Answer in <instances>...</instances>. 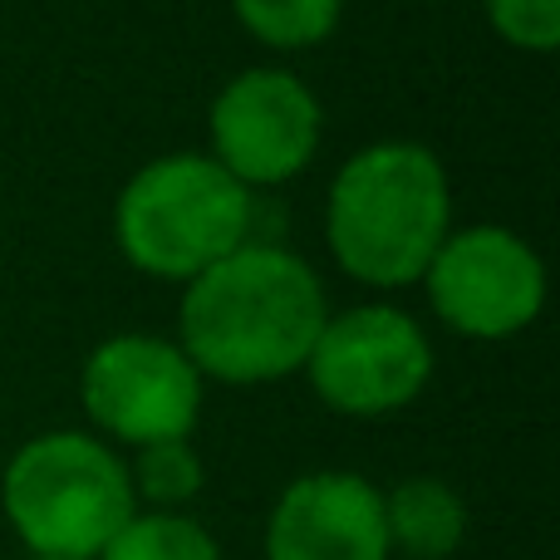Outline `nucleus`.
Wrapping results in <instances>:
<instances>
[{
    "label": "nucleus",
    "mask_w": 560,
    "mask_h": 560,
    "mask_svg": "<svg viewBox=\"0 0 560 560\" xmlns=\"http://www.w3.org/2000/svg\"><path fill=\"white\" fill-rule=\"evenodd\" d=\"M325 329V290L280 246H236L183 300V354L222 384H266L300 369Z\"/></svg>",
    "instance_id": "f257e3e1"
},
{
    "label": "nucleus",
    "mask_w": 560,
    "mask_h": 560,
    "mask_svg": "<svg viewBox=\"0 0 560 560\" xmlns=\"http://www.w3.org/2000/svg\"><path fill=\"white\" fill-rule=\"evenodd\" d=\"M447 177L428 148H364L329 187L335 261L364 285H408L447 242Z\"/></svg>",
    "instance_id": "f03ea898"
},
{
    "label": "nucleus",
    "mask_w": 560,
    "mask_h": 560,
    "mask_svg": "<svg viewBox=\"0 0 560 560\" xmlns=\"http://www.w3.org/2000/svg\"><path fill=\"white\" fill-rule=\"evenodd\" d=\"M5 516L35 556L94 560L133 522L128 467L84 433H49L25 443L5 467Z\"/></svg>",
    "instance_id": "7ed1b4c3"
},
{
    "label": "nucleus",
    "mask_w": 560,
    "mask_h": 560,
    "mask_svg": "<svg viewBox=\"0 0 560 560\" xmlns=\"http://www.w3.org/2000/svg\"><path fill=\"white\" fill-rule=\"evenodd\" d=\"M252 197L212 158H163L124 187L114 232L124 256L148 276L197 280L207 266L246 246Z\"/></svg>",
    "instance_id": "20e7f679"
},
{
    "label": "nucleus",
    "mask_w": 560,
    "mask_h": 560,
    "mask_svg": "<svg viewBox=\"0 0 560 560\" xmlns=\"http://www.w3.org/2000/svg\"><path fill=\"white\" fill-rule=\"evenodd\" d=\"M84 408L104 433L133 447L177 443L202 408V374L183 349L153 335H118L84 364Z\"/></svg>",
    "instance_id": "39448f33"
},
{
    "label": "nucleus",
    "mask_w": 560,
    "mask_h": 560,
    "mask_svg": "<svg viewBox=\"0 0 560 560\" xmlns=\"http://www.w3.org/2000/svg\"><path fill=\"white\" fill-rule=\"evenodd\" d=\"M310 384L339 413H388L418 398L433 374L428 339L404 310L364 305L339 319H325L305 359Z\"/></svg>",
    "instance_id": "423d86ee"
},
{
    "label": "nucleus",
    "mask_w": 560,
    "mask_h": 560,
    "mask_svg": "<svg viewBox=\"0 0 560 560\" xmlns=\"http://www.w3.org/2000/svg\"><path fill=\"white\" fill-rule=\"evenodd\" d=\"M433 310L472 339H506L541 315L546 271L522 236L502 226H472L438 246L428 261Z\"/></svg>",
    "instance_id": "0eeeda50"
},
{
    "label": "nucleus",
    "mask_w": 560,
    "mask_h": 560,
    "mask_svg": "<svg viewBox=\"0 0 560 560\" xmlns=\"http://www.w3.org/2000/svg\"><path fill=\"white\" fill-rule=\"evenodd\" d=\"M212 143L217 167L242 187L285 183L315 158L319 104L285 69H252L232 79L212 104Z\"/></svg>",
    "instance_id": "6e6552de"
},
{
    "label": "nucleus",
    "mask_w": 560,
    "mask_h": 560,
    "mask_svg": "<svg viewBox=\"0 0 560 560\" xmlns=\"http://www.w3.org/2000/svg\"><path fill=\"white\" fill-rule=\"evenodd\" d=\"M266 560H388L384 492L354 472L290 482L266 526Z\"/></svg>",
    "instance_id": "1a4fd4ad"
},
{
    "label": "nucleus",
    "mask_w": 560,
    "mask_h": 560,
    "mask_svg": "<svg viewBox=\"0 0 560 560\" xmlns=\"http://www.w3.org/2000/svg\"><path fill=\"white\" fill-rule=\"evenodd\" d=\"M388 551H404L413 560H447L467 536V506L438 477H408L384 497Z\"/></svg>",
    "instance_id": "9d476101"
},
{
    "label": "nucleus",
    "mask_w": 560,
    "mask_h": 560,
    "mask_svg": "<svg viewBox=\"0 0 560 560\" xmlns=\"http://www.w3.org/2000/svg\"><path fill=\"white\" fill-rule=\"evenodd\" d=\"M98 560H222V551H217L212 532L197 526L192 516L153 512V516H133L104 546Z\"/></svg>",
    "instance_id": "9b49d317"
},
{
    "label": "nucleus",
    "mask_w": 560,
    "mask_h": 560,
    "mask_svg": "<svg viewBox=\"0 0 560 560\" xmlns=\"http://www.w3.org/2000/svg\"><path fill=\"white\" fill-rule=\"evenodd\" d=\"M232 10L261 45L276 49L319 45L339 20V0H232Z\"/></svg>",
    "instance_id": "f8f14e48"
},
{
    "label": "nucleus",
    "mask_w": 560,
    "mask_h": 560,
    "mask_svg": "<svg viewBox=\"0 0 560 560\" xmlns=\"http://www.w3.org/2000/svg\"><path fill=\"white\" fill-rule=\"evenodd\" d=\"M133 497L143 492L148 502L167 506H183L202 492V457L187 447V438L177 443H153V447H138V463H133Z\"/></svg>",
    "instance_id": "ddd939ff"
},
{
    "label": "nucleus",
    "mask_w": 560,
    "mask_h": 560,
    "mask_svg": "<svg viewBox=\"0 0 560 560\" xmlns=\"http://www.w3.org/2000/svg\"><path fill=\"white\" fill-rule=\"evenodd\" d=\"M492 25L506 45L556 49L560 45V0H487Z\"/></svg>",
    "instance_id": "4468645a"
},
{
    "label": "nucleus",
    "mask_w": 560,
    "mask_h": 560,
    "mask_svg": "<svg viewBox=\"0 0 560 560\" xmlns=\"http://www.w3.org/2000/svg\"><path fill=\"white\" fill-rule=\"evenodd\" d=\"M35 560H59V556H35Z\"/></svg>",
    "instance_id": "2eb2a0df"
}]
</instances>
